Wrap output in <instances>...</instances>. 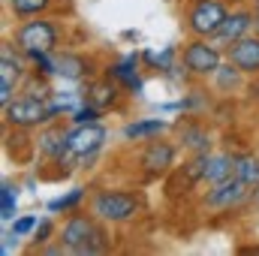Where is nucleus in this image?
Wrapping results in <instances>:
<instances>
[{
	"label": "nucleus",
	"instance_id": "f257e3e1",
	"mask_svg": "<svg viewBox=\"0 0 259 256\" xmlns=\"http://www.w3.org/2000/svg\"><path fill=\"white\" fill-rule=\"evenodd\" d=\"M61 244H64L66 250H72V253H97V250L106 247L103 232L88 217H72L66 223L64 229H61Z\"/></svg>",
	"mask_w": 259,
	"mask_h": 256
},
{
	"label": "nucleus",
	"instance_id": "f03ea898",
	"mask_svg": "<svg viewBox=\"0 0 259 256\" xmlns=\"http://www.w3.org/2000/svg\"><path fill=\"white\" fill-rule=\"evenodd\" d=\"M103 142H106V130L100 127L97 121H91V124H78V127L66 136V145H69V154H66V157H75L78 163L94 160L97 151L103 148Z\"/></svg>",
	"mask_w": 259,
	"mask_h": 256
},
{
	"label": "nucleus",
	"instance_id": "7ed1b4c3",
	"mask_svg": "<svg viewBox=\"0 0 259 256\" xmlns=\"http://www.w3.org/2000/svg\"><path fill=\"white\" fill-rule=\"evenodd\" d=\"M94 214L100 217V220H109V223H121V220H130L133 214H136V208H139V202H136V196H130V193H97L94 196Z\"/></svg>",
	"mask_w": 259,
	"mask_h": 256
},
{
	"label": "nucleus",
	"instance_id": "20e7f679",
	"mask_svg": "<svg viewBox=\"0 0 259 256\" xmlns=\"http://www.w3.org/2000/svg\"><path fill=\"white\" fill-rule=\"evenodd\" d=\"M223 21H226V9L217 0H199L190 9V30L199 36H214Z\"/></svg>",
	"mask_w": 259,
	"mask_h": 256
},
{
	"label": "nucleus",
	"instance_id": "39448f33",
	"mask_svg": "<svg viewBox=\"0 0 259 256\" xmlns=\"http://www.w3.org/2000/svg\"><path fill=\"white\" fill-rule=\"evenodd\" d=\"M3 112H6V121L9 124H15V127H36V124H42L52 112H49V106H42L36 97H27V100H12V103H6L3 106Z\"/></svg>",
	"mask_w": 259,
	"mask_h": 256
},
{
	"label": "nucleus",
	"instance_id": "423d86ee",
	"mask_svg": "<svg viewBox=\"0 0 259 256\" xmlns=\"http://www.w3.org/2000/svg\"><path fill=\"white\" fill-rule=\"evenodd\" d=\"M58 42V30L49 21H27L18 30V46L24 52H52Z\"/></svg>",
	"mask_w": 259,
	"mask_h": 256
},
{
	"label": "nucleus",
	"instance_id": "0eeeda50",
	"mask_svg": "<svg viewBox=\"0 0 259 256\" xmlns=\"http://www.w3.org/2000/svg\"><path fill=\"white\" fill-rule=\"evenodd\" d=\"M247 193H250V184H247V181H241L238 175H232V178H226V181L214 184V190H208L205 205H211V208H232V205L244 202V199H247Z\"/></svg>",
	"mask_w": 259,
	"mask_h": 256
},
{
	"label": "nucleus",
	"instance_id": "6e6552de",
	"mask_svg": "<svg viewBox=\"0 0 259 256\" xmlns=\"http://www.w3.org/2000/svg\"><path fill=\"white\" fill-rule=\"evenodd\" d=\"M184 66L196 72V75H211L220 69V52L217 46H208V42H190L184 49Z\"/></svg>",
	"mask_w": 259,
	"mask_h": 256
},
{
	"label": "nucleus",
	"instance_id": "1a4fd4ad",
	"mask_svg": "<svg viewBox=\"0 0 259 256\" xmlns=\"http://www.w3.org/2000/svg\"><path fill=\"white\" fill-rule=\"evenodd\" d=\"M229 61L238 66L241 72H259V39L241 36V39L229 49Z\"/></svg>",
	"mask_w": 259,
	"mask_h": 256
},
{
	"label": "nucleus",
	"instance_id": "9d476101",
	"mask_svg": "<svg viewBox=\"0 0 259 256\" xmlns=\"http://www.w3.org/2000/svg\"><path fill=\"white\" fill-rule=\"evenodd\" d=\"M250 27V15L247 12H235V15H226V21L220 24V30L214 33V46H235Z\"/></svg>",
	"mask_w": 259,
	"mask_h": 256
},
{
	"label": "nucleus",
	"instance_id": "9b49d317",
	"mask_svg": "<svg viewBox=\"0 0 259 256\" xmlns=\"http://www.w3.org/2000/svg\"><path fill=\"white\" fill-rule=\"evenodd\" d=\"M172 160H175V151H172V145H166V142H151L148 151L142 154V166H145L148 172H163V169L172 166Z\"/></svg>",
	"mask_w": 259,
	"mask_h": 256
},
{
	"label": "nucleus",
	"instance_id": "f8f14e48",
	"mask_svg": "<svg viewBox=\"0 0 259 256\" xmlns=\"http://www.w3.org/2000/svg\"><path fill=\"white\" fill-rule=\"evenodd\" d=\"M235 175V160L226 157V154H217V157H208V169H205V181L208 184H220L226 178Z\"/></svg>",
	"mask_w": 259,
	"mask_h": 256
},
{
	"label": "nucleus",
	"instance_id": "ddd939ff",
	"mask_svg": "<svg viewBox=\"0 0 259 256\" xmlns=\"http://www.w3.org/2000/svg\"><path fill=\"white\" fill-rule=\"evenodd\" d=\"M36 148H39L46 157H55V160H61V157L69 154L66 136H61V133H42V136L36 139Z\"/></svg>",
	"mask_w": 259,
	"mask_h": 256
},
{
	"label": "nucleus",
	"instance_id": "4468645a",
	"mask_svg": "<svg viewBox=\"0 0 259 256\" xmlns=\"http://www.w3.org/2000/svg\"><path fill=\"white\" fill-rule=\"evenodd\" d=\"M166 130V121H160V118H148V121H133L124 127V136L127 139H148V136H157V133H163Z\"/></svg>",
	"mask_w": 259,
	"mask_h": 256
},
{
	"label": "nucleus",
	"instance_id": "2eb2a0df",
	"mask_svg": "<svg viewBox=\"0 0 259 256\" xmlns=\"http://www.w3.org/2000/svg\"><path fill=\"white\" fill-rule=\"evenodd\" d=\"M115 78H121L124 84H127L130 91H136V94H142V78L136 75V55H130L124 64L115 66Z\"/></svg>",
	"mask_w": 259,
	"mask_h": 256
},
{
	"label": "nucleus",
	"instance_id": "dca6fc26",
	"mask_svg": "<svg viewBox=\"0 0 259 256\" xmlns=\"http://www.w3.org/2000/svg\"><path fill=\"white\" fill-rule=\"evenodd\" d=\"M235 175L241 181H247L250 187H259V160H253V157H238L235 160Z\"/></svg>",
	"mask_w": 259,
	"mask_h": 256
},
{
	"label": "nucleus",
	"instance_id": "f3484780",
	"mask_svg": "<svg viewBox=\"0 0 259 256\" xmlns=\"http://www.w3.org/2000/svg\"><path fill=\"white\" fill-rule=\"evenodd\" d=\"M55 61H58V75H66V78H78L81 69H84V64L78 58H72V55H61Z\"/></svg>",
	"mask_w": 259,
	"mask_h": 256
},
{
	"label": "nucleus",
	"instance_id": "a211bd4d",
	"mask_svg": "<svg viewBox=\"0 0 259 256\" xmlns=\"http://www.w3.org/2000/svg\"><path fill=\"white\" fill-rule=\"evenodd\" d=\"M0 217L3 220L15 217V187L12 184H3V190H0Z\"/></svg>",
	"mask_w": 259,
	"mask_h": 256
},
{
	"label": "nucleus",
	"instance_id": "6ab92c4d",
	"mask_svg": "<svg viewBox=\"0 0 259 256\" xmlns=\"http://www.w3.org/2000/svg\"><path fill=\"white\" fill-rule=\"evenodd\" d=\"M88 100H91L94 106H100V109H103V106H112V103H115V88H112V84H94Z\"/></svg>",
	"mask_w": 259,
	"mask_h": 256
},
{
	"label": "nucleus",
	"instance_id": "aec40b11",
	"mask_svg": "<svg viewBox=\"0 0 259 256\" xmlns=\"http://www.w3.org/2000/svg\"><path fill=\"white\" fill-rule=\"evenodd\" d=\"M81 199H84V190H69L66 196H61V199H52V202H49V211H69V208H75Z\"/></svg>",
	"mask_w": 259,
	"mask_h": 256
},
{
	"label": "nucleus",
	"instance_id": "412c9836",
	"mask_svg": "<svg viewBox=\"0 0 259 256\" xmlns=\"http://www.w3.org/2000/svg\"><path fill=\"white\" fill-rule=\"evenodd\" d=\"M49 6V0H12V12L15 15H36Z\"/></svg>",
	"mask_w": 259,
	"mask_h": 256
},
{
	"label": "nucleus",
	"instance_id": "4be33fe9",
	"mask_svg": "<svg viewBox=\"0 0 259 256\" xmlns=\"http://www.w3.org/2000/svg\"><path fill=\"white\" fill-rule=\"evenodd\" d=\"M72 118H75V124H91V121H97V118H100V106H94V103L88 100L81 109H75V115H72Z\"/></svg>",
	"mask_w": 259,
	"mask_h": 256
},
{
	"label": "nucleus",
	"instance_id": "5701e85b",
	"mask_svg": "<svg viewBox=\"0 0 259 256\" xmlns=\"http://www.w3.org/2000/svg\"><path fill=\"white\" fill-rule=\"evenodd\" d=\"M238 66L232 64V66H220L217 69V81H220V88H235L238 84Z\"/></svg>",
	"mask_w": 259,
	"mask_h": 256
},
{
	"label": "nucleus",
	"instance_id": "b1692460",
	"mask_svg": "<svg viewBox=\"0 0 259 256\" xmlns=\"http://www.w3.org/2000/svg\"><path fill=\"white\" fill-rule=\"evenodd\" d=\"M172 55H175V49H166L163 55H154V52H145V61H148V64H157V66H163V69H172Z\"/></svg>",
	"mask_w": 259,
	"mask_h": 256
},
{
	"label": "nucleus",
	"instance_id": "393cba45",
	"mask_svg": "<svg viewBox=\"0 0 259 256\" xmlns=\"http://www.w3.org/2000/svg\"><path fill=\"white\" fill-rule=\"evenodd\" d=\"M184 139H187V145H190L193 151H205V148H208V136H205L202 130H187Z\"/></svg>",
	"mask_w": 259,
	"mask_h": 256
},
{
	"label": "nucleus",
	"instance_id": "a878e982",
	"mask_svg": "<svg viewBox=\"0 0 259 256\" xmlns=\"http://www.w3.org/2000/svg\"><path fill=\"white\" fill-rule=\"evenodd\" d=\"M30 229H36V217H21L12 223V235H27Z\"/></svg>",
	"mask_w": 259,
	"mask_h": 256
},
{
	"label": "nucleus",
	"instance_id": "bb28decb",
	"mask_svg": "<svg viewBox=\"0 0 259 256\" xmlns=\"http://www.w3.org/2000/svg\"><path fill=\"white\" fill-rule=\"evenodd\" d=\"M9 94H12V81H9V75L3 72V75H0V103H3V106H6V103H12V100H9Z\"/></svg>",
	"mask_w": 259,
	"mask_h": 256
},
{
	"label": "nucleus",
	"instance_id": "cd10ccee",
	"mask_svg": "<svg viewBox=\"0 0 259 256\" xmlns=\"http://www.w3.org/2000/svg\"><path fill=\"white\" fill-rule=\"evenodd\" d=\"M49 235H52V220H42V223H36V244H42V241H49Z\"/></svg>",
	"mask_w": 259,
	"mask_h": 256
},
{
	"label": "nucleus",
	"instance_id": "c85d7f7f",
	"mask_svg": "<svg viewBox=\"0 0 259 256\" xmlns=\"http://www.w3.org/2000/svg\"><path fill=\"white\" fill-rule=\"evenodd\" d=\"M253 205H256V208H259V187H256V190H253Z\"/></svg>",
	"mask_w": 259,
	"mask_h": 256
},
{
	"label": "nucleus",
	"instance_id": "c756f323",
	"mask_svg": "<svg viewBox=\"0 0 259 256\" xmlns=\"http://www.w3.org/2000/svg\"><path fill=\"white\" fill-rule=\"evenodd\" d=\"M9 3H12V0H9Z\"/></svg>",
	"mask_w": 259,
	"mask_h": 256
}]
</instances>
